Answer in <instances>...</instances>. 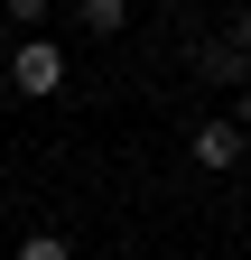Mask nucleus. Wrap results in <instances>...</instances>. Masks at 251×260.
Segmentation results:
<instances>
[{"mask_svg": "<svg viewBox=\"0 0 251 260\" xmlns=\"http://www.w3.org/2000/svg\"><path fill=\"white\" fill-rule=\"evenodd\" d=\"M10 260H75V251H66V242H56V233H28V242H19Z\"/></svg>", "mask_w": 251, "mask_h": 260, "instance_id": "nucleus-5", "label": "nucleus"}, {"mask_svg": "<svg viewBox=\"0 0 251 260\" xmlns=\"http://www.w3.org/2000/svg\"><path fill=\"white\" fill-rule=\"evenodd\" d=\"M196 65H205V75H214V84H242V75H251V56H242L233 38H214V47L196 56Z\"/></svg>", "mask_w": 251, "mask_h": 260, "instance_id": "nucleus-3", "label": "nucleus"}, {"mask_svg": "<svg viewBox=\"0 0 251 260\" xmlns=\"http://www.w3.org/2000/svg\"><path fill=\"white\" fill-rule=\"evenodd\" d=\"M233 47H242V56H251V10H242V19H233Z\"/></svg>", "mask_w": 251, "mask_h": 260, "instance_id": "nucleus-7", "label": "nucleus"}, {"mask_svg": "<svg viewBox=\"0 0 251 260\" xmlns=\"http://www.w3.org/2000/svg\"><path fill=\"white\" fill-rule=\"evenodd\" d=\"M233 130H251V84H242V103H233Z\"/></svg>", "mask_w": 251, "mask_h": 260, "instance_id": "nucleus-8", "label": "nucleus"}, {"mask_svg": "<svg viewBox=\"0 0 251 260\" xmlns=\"http://www.w3.org/2000/svg\"><path fill=\"white\" fill-rule=\"evenodd\" d=\"M75 19L93 28V38H121V19H131V0H75Z\"/></svg>", "mask_w": 251, "mask_h": 260, "instance_id": "nucleus-4", "label": "nucleus"}, {"mask_svg": "<svg viewBox=\"0 0 251 260\" xmlns=\"http://www.w3.org/2000/svg\"><path fill=\"white\" fill-rule=\"evenodd\" d=\"M10 84L28 93V103L66 93V47H56V38H19V56H10Z\"/></svg>", "mask_w": 251, "mask_h": 260, "instance_id": "nucleus-1", "label": "nucleus"}, {"mask_svg": "<svg viewBox=\"0 0 251 260\" xmlns=\"http://www.w3.org/2000/svg\"><path fill=\"white\" fill-rule=\"evenodd\" d=\"M233 158H242V130L233 121H205L196 130V168H233Z\"/></svg>", "mask_w": 251, "mask_h": 260, "instance_id": "nucleus-2", "label": "nucleus"}, {"mask_svg": "<svg viewBox=\"0 0 251 260\" xmlns=\"http://www.w3.org/2000/svg\"><path fill=\"white\" fill-rule=\"evenodd\" d=\"M10 19H19V28H38V19H47V0H10Z\"/></svg>", "mask_w": 251, "mask_h": 260, "instance_id": "nucleus-6", "label": "nucleus"}]
</instances>
